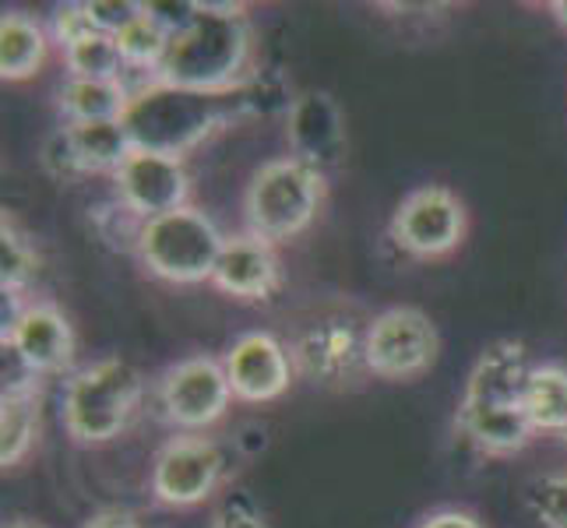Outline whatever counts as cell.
<instances>
[{
	"label": "cell",
	"mask_w": 567,
	"mask_h": 528,
	"mask_svg": "<svg viewBox=\"0 0 567 528\" xmlns=\"http://www.w3.org/2000/svg\"><path fill=\"white\" fill-rule=\"evenodd\" d=\"M35 429H39V408L32 387L25 384L4 387V398H0V465L14 468L22 462L35 441Z\"/></svg>",
	"instance_id": "obj_19"
},
{
	"label": "cell",
	"mask_w": 567,
	"mask_h": 528,
	"mask_svg": "<svg viewBox=\"0 0 567 528\" xmlns=\"http://www.w3.org/2000/svg\"><path fill=\"white\" fill-rule=\"evenodd\" d=\"M525 413L536 429L546 434H567V370L564 366H536L529 387H525Z\"/></svg>",
	"instance_id": "obj_20"
},
{
	"label": "cell",
	"mask_w": 567,
	"mask_h": 528,
	"mask_svg": "<svg viewBox=\"0 0 567 528\" xmlns=\"http://www.w3.org/2000/svg\"><path fill=\"white\" fill-rule=\"evenodd\" d=\"M11 528H25V525H11Z\"/></svg>",
	"instance_id": "obj_31"
},
{
	"label": "cell",
	"mask_w": 567,
	"mask_h": 528,
	"mask_svg": "<svg viewBox=\"0 0 567 528\" xmlns=\"http://www.w3.org/2000/svg\"><path fill=\"white\" fill-rule=\"evenodd\" d=\"M286 138L292 148V159L328 176L346 159V121L336 100L324 92H303L289 106Z\"/></svg>",
	"instance_id": "obj_11"
},
{
	"label": "cell",
	"mask_w": 567,
	"mask_h": 528,
	"mask_svg": "<svg viewBox=\"0 0 567 528\" xmlns=\"http://www.w3.org/2000/svg\"><path fill=\"white\" fill-rule=\"evenodd\" d=\"M226 237L205 211L198 208H177L159 219H148L138 232V258L155 279L194 286L212 282L215 265H219Z\"/></svg>",
	"instance_id": "obj_4"
},
{
	"label": "cell",
	"mask_w": 567,
	"mask_h": 528,
	"mask_svg": "<svg viewBox=\"0 0 567 528\" xmlns=\"http://www.w3.org/2000/svg\"><path fill=\"white\" fill-rule=\"evenodd\" d=\"M142 381L124 360H103L85 366L68 384L64 426L78 444H106L121 437L138 413Z\"/></svg>",
	"instance_id": "obj_5"
},
{
	"label": "cell",
	"mask_w": 567,
	"mask_h": 528,
	"mask_svg": "<svg viewBox=\"0 0 567 528\" xmlns=\"http://www.w3.org/2000/svg\"><path fill=\"white\" fill-rule=\"evenodd\" d=\"M416 528H483V525L468 511H434V515H426Z\"/></svg>",
	"instance_id": "obj_28"
},
{
	"label": "cell",
	"mask_w": 567,
	"mask_h": 528,
	"mask_svg": "<svg viewBox=\"0 0 567 528\" xmlns=\"http://www.w3.org/2000/svg\"><path fill=\"white\" fill-rule=\"evenodd\" d=\"M113 184L121 205L138 215L142 222L187 208L190 198V176L184 163L173 159V155L145 152V148H134L127 155V163L113 173Z\"/></svg>",
	"instance_id": "obj_9"
},
{
	"label": "cell",
	"mask_w": 567,
	"mask_h": 528,
	"mask_svg": "<svg viewBox=\"0 0 567 528\" xmlns=\"http://www.w3.org/2000/svg\"><path fill=\"white\" fill-rule=\"evenodd\" d=\"M68 134H71L78 163H82V173H116L134 152V142L124 121L68 124Z\"/></svg>",
	"instance_id": "obj_17"
},
{
	"label": "cell",
	"mask_w": 567,
	"mask_h": 528,
	"mask_svg": "<svg viewBox=\"0 0 567 528\" xmlns=\"http://www.w3.org/2000/svg\"><path fill=\"white\" fill-rule=\"evenodd\" d=\"M4 349H11L29 374H53L74 356V331L50 303H29L4 324Z\"/></svg>",
	"instance_id": "obj_12"
},
{
	"label": "cell",
	"mask_w": 567,
	"mask_h": 528,
	"mask_svg": "<svg viewBox=\"0 0 567 528\" xmlns=\"http://www.w3.org/2000/svg\"><path fill=\"white\" fill-rule=\"evenodd\" d=\"M250 53L247 8L198 0V14L169 35V46L155 68V82L205 95L240 92L250 74Z\"/></svg>",
	"instance_id": "obj_1"
},
{
	"label": "cell",
	"mask_w": 567,
	"mask_h": 528,
	"mask_svg": "<svg viewBox=\"0 0 567 528\" xmlns=\"http://www.w3.org/2000/svg\"><path fill=\"white\" fill-rule=\"evenodd\" d=\"M116 46H121L127 68H142V71L155 74V68H159L163 53L169 46V32L159 22H152V18L145 14V4H142V18L116 35Z\"/></svg>",
	"instance_id": "obj_22"
},
{
	"label": "cell",
	"mask_w": 567,
	"mask_h": 528,
	"mask_svg": "<svg viewBox=\"0 0 567 528\" xmlns=\"http://www.w3.org/2000/svg\"><path fill=\"white\" fill-rule=\"evenodd\" d=\"M47 32L39 29L29 14H4L0 18V77L4 82H29L47 64Z\"/></svg>",
	"instance_id": "obj_16"
},
{
	"label": "cell",
	"mask_w": 567,
	"mask_h": 528,
	"mask_svg": "<svg viewBox=\"0 0 567 528\" xmlns=\"http://www.w3.org/2000/svg\"><path fill=\"white\" fill-rule=\"evenodd\" d=\"M550 14L567 29V0H554V4H550Z\"/></svg>",
	"instance_id": "obj_30"
},
{
	"label": "cell",
	"mask_w": 567,
	"mask_h": 528,
	"mask_svg": "<svg viewBox=\"0 0 567 528\" xmlns=\"http://www.w3.org/2000/svg\"><path fill=\"white\" fill-rule=\"evenodd\" d=\"M223 366L233 387V398L240 402H254V405L276 402L292 384V366L286 349L268 331H250V335L233 342Z\"/></svg>",
	"instance_id": "obj_14"
},
{
	"label": "cell",
	"mask_w": 567,
	"mask_h": 528,
	"mask_svg": "<svg viewBox=\"0 0 567 528\" xmlns=\"http://www.w3.org/2000/svg\"><path fill=\"white\" fill-rule=\"evenodd\" d=\"M85 528H138V525H134L127 515H116V511H113V515H100V518H92Z\"/></svg>",
	"instance_id": "obj_29"
},
{
	"label": "cell",
	"mask_w": 567,
	"mask_h": 528,
	"mask_svg": "<svg viewBox=\"0 0 567 528\" xmlns=\"http://www.w3.org/2000/svg\"><path fill=\"white\" fill-rule=\"evenodd\" d=\"M533 370L536 366L529 363L522 345L494 342L480 356L473 374H468L458 413H507V408H525V387H529Z\"/></svg>",
	"instance_id": "obj_13"
},
{
	"label": "cell",
	"mask_w": 567,
	"mask_h": 528,
	"mask_svg": "<svg viewBox=\"0 0 567 528\" xmlns=\"http://www.w3.org/2000/svg\"><path fill=\"white\" fill-rule=\"evenodd\" d=\"M85 14L95 32L121 35L131 22L142 18V4H131V0H89Z\"/></svg>",
	"instance_id": "obj_25"
},
{
	"label": "cell",
	"mask_w": 567,
	"mask_h": 528,
	"mask_svg": "<svg viewBox=\"0 0 567 528\" xmlns=\"http://www.w3.org/2000/svg\"><path fill=\"white\" fill-rule=\"evenodd\" d=\"M233 387L226 377V366L219 360L194 356L166 370L159 402L173 426L181 429H205L219 423L229 408Z\"/></svg>",
	"instance_id": "obj_8"
},
{
	"label": "cell",
	"mask_w": 567,
	"mask_h": 528,
	"mask_svg": "<svg viewBox=\"0 0 567 528\" xmlns=\"http://www.w3.org/2000/svg\"><path fill=\"white\" fill-rule=\"evenodd\" d=\"M244 92V89H240ZM229 95H205V92H187L173 89L163 82L142 85L138 92H131V103L124 113V127L131 134L134 148L159 152L181 159L184 152H190L198 142H205L215 127L226 124L229 116Z\"/></svg>",
	"instance_id": "obj_2"
},
{
	"label": "cell",
	"mask_w": 567,
	"mask_h": 528,
	"mask_svg": "<svg viewBox=\"0 0 567 528\" xmlns=\"http://www.w3.org/2000/svg\"><path fill=\"white\" fill-rule=\"evenodd\" d=\"M43 163H47V169L56 173V176H74V173H82V163H78V155H74V145H71L68 127H64L61 134H53V138L47 142Z\"/></svg>",
	"instance_id": "obj_26"
},
{
	"label": "cell",
	"mask_w": 567,
	"mask_h": 528,
	"mask_svg": "<svg viewBox=\"0 0 567 528\" xmlns=\"http://www.w3.org/2000/svg\"><path fill=\"white\" fill-rule=\"evenodd\" d=\"M131 89L124 82H95V77H68L61 89V110L71 124L124 121Z\"/></svg>",
	"instance_id": "obj_18"
},
{
	"label": "cell",
	"mask_w": 567,
	"mask_h": 528,
	"mask_svg": "<svg viewBox=\"0 0 567 528\" xmlns=\"http://www.w3.org/2000/svg\"><path fill=\"white\" fill-rule=\"evenodd\" d=\"M529 507L546 528H567V476H546L529 486Z\"/></svg>",
	"instance_id": "obj_24"
},
{
	"label": "cell",
	"mask_w": 567,
	"mask_h": 528,
	"mask_svg": "<svg viewBox=\"0 0 567 528\" xmlns=\"http://www.w3.org/2000/svg\"><path fill=\"white\" fill-rule=\"evenodd\" d=\"M32 276H35V253L4 215V226H0V286H4V292H11V297H18V289Z\"/></svg>",
	"instance_id": "obj_23"
},
{
	"label": "cell",
	"mask_w": 567,
	"mask_h": 528,
	"mask_svg": "<svg viewBox=\"0 0 567 528\" xmlns=\"http://www.w3.org/2000/svg\"><path fill=\"white\" fill-rule=\"evenodd\" d=\"M212 286L237 300H268L279 289V261L276 247L258 240L254 232L226 237L219 265H215Z\"/></svg>",
	"instance_id": "obj_15"
},
{
	"label": "cell",
	"mask_w": 567,
	"mask_h": 528,
	"mask_svg": "<svg viewBox=\"0 0 567 528\" xmlns=\"http://www.w3.org/2000/svg\"><path fill=\"white\" fill-rule=\"evenodd\" d=\"M437 328L416 307H391L363 335L367 370L381 381H416L437 363Z\"/></svg>",
	"instance_id": "obj_7"
},
{
	"label": "cell",
	"mask_w": 567,
	"mask_h": 528,
	"mask_svg": "<svg viewBox=\"0 0 567 528\" xmlns=\"http://www.w3.org/2000/svg\"><path fill=\"white\" fill-rule=\"evenodd\" d=\"M64 64L71 77H95V82H124L127 61L121 46H116V35L106 32H89L78 43L64 46Z\"/></svg>",
	"instance_id": "obj_21"
},
{
	"label": "cell",
	"mask_w": 567,
	"mask_h": 528,
	"mask_svg": "<svg viewBox=\"0 0 567 528\" xmlns=\"http://www.w3.org/2000/svg\"><path fill=\"white\" fill-rule=\"evenodd\" d=\"M212 528H268V521L258 511H250V507L233 504V507H226V511L215 515Z\"/></svg>",
	"instance_id": "obj_27"
},
{
	"label": "cell",
	"mask_w": 567,
	"mask_h": 528,
	"mask_svg": "<svg viewBox=\"0 0 567 528\" xmlns=\"http://www.w3.org/2000/svg\"><path fill=\"white\" fill-rule=\"evenodd\" d=\"M223 479V452L205 437L169 441L152 465V494L166 507H194Z\"/></svg>",
	"instance_id": "obj_10"
},
{
	"label": "cell",
	"mask_w": 567,
	"mask_h": 528,
	"mask_svg": "<svg viewBox=\"0 0 567 528\" xmlns=\"http://www.w3.org/2000/svg\"><path fill=\"white\" fill-rule=\"evenodd\" d=\"M391 240L416 261H437L465 244L468 211L455 190L430 184L413 190L391 215Z\"/></svg>",
	"instance_id": "obj_6"
},
{
	"label": "cell",
	"mask_w": 567,
	"mask_h": 528,
	"mask_svg": "<svg viewBox=\"0 0 567 528\" xmlns=\"http://www.w3.org/2000/svg\"><path fill=\"white\" fill-rule=\"evenodd\" d=\"M324 205V176L300 159H271L250 176L244 194L247 232L265 244H286L318 219Z\"/></svg>",
	"instance_id": "obj_3"
}]
</instances>
